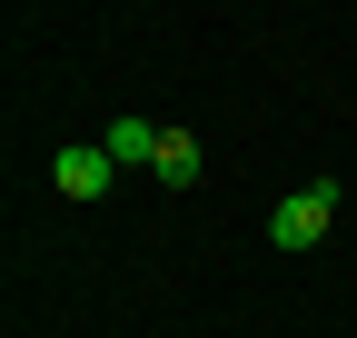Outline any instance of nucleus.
I'll return each instance as SVG.
<instances>
[{
    "label": "nucleus",
    "instance_id": "obj_1",
    "mask_svg": "<svg viewBox=\"0 0 357 338\" xmlns=\"http://www.w3.org/2000/svg\"><path fill=\"white\" fill-rule=\"evenodd\" d=\"M337 229V179H307V189H288L278 209H268V239L278 249H318Z\"/></svg>",
    "mask_w": 357,
    "mask_h": 338
},
{
    "label": "nucleus",
    "instance_id": "obj_2",
    "mask_svg": "<svg viewBox=\"0 0 357 338\" xmlns=\"http://www.w3.org/2000/svg\"><path fill=\"white\" fill-rule=\"evenodd\" d=\"M109 179H119V159H109V149H89V140H70V149L50 159V189H60V199H100Z\"/></svg>",
    "mask_w": 357,
    "mask_h": 338
},
{
    "label": "nucleus",
    "instance_id": "obj_3",
    "mask_svg": "<svg viewBox=\"0 0 357 338\" xmlns=\"http://www.w3.org/2000/svg\"><path fill=\"white\" fill-rule=\"evenodd\" d=\"M159 140H169L159 119H109V140H100V149H109L119 169H159Z\"/></svg>",
    "mask_w": 357,
    "mask_h": 338
},
{
    "label": "nucleus",
    "instance_id": "obj_4",
    "mask_svg": "<svg viewBox=\"0 0 357 338\" xmlns=\"http://www.w3.org/2000/svg\"><path fill=\"white\" fill-rule=\"evenodd\" d=\"M159 179H169V189H189V179H199V140H189V130H169V140H159Z\"/></svg>",
    "mask_w": 357,
    "mask_h": 338
}]
</instances>
